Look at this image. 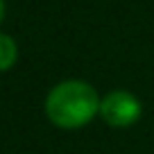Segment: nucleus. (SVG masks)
<instances>
[{"label": "nucleus", "mask_w": 154, "mask_h": 154, "mask_svg": "<svg viewBox=\"0 0 154 154\" xmlns=\"http://www.w3.org/2000/svg\"><path fill=\"white\" fill-rule=\"evenodd\" d=\"M100 100L95 86L82 79H66L50 88L45 97V116L59 129H82L100 116Z\"/></svg>", "instance_id": "1"}, {"label": "nucleus", "mask_w": 154, "mask_h": 154, "mask_svg": "<svg viewBox=\"0 0 154 154\" xmlns=\"http://www.w3.org/2000/svg\"><path fill=\"white\" fill-rule=\"evenodd\" d=\"M143 113V104L131 91L113 88L100 100V118L113 129L131 127Z\"/></svg>", "instance_id": "2"}, {"label": "nucleus", "mask_w": 154, "mask_h": 154, "mask_svg": "<svg viewBox=\"0 0 154 154\" xmlns=\"http://www.w3.org/2000/svg\"><path fill=\"white\" fill-rule=\"evenodd\" d=\"M18 59V48H16V41L9 36V34L0 32V72L9 70L11 66Z\"/></svg>", "instance_id": "3"}, {"label": "nucleus", "mask_w": 154, "mask_h": 154, "mask_svg": "<svg viewBox=\"0 0 154 154\" xmlns=\"http://www.w3.org/2000/svg\"><path fill=\"white\" fill-rule=\"evenodd\" d=\"M5 18V0H0V23Z\"/></svg>", "instance_id": "4"}]
</instances>
